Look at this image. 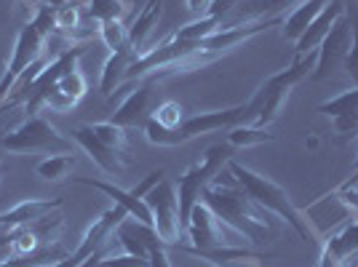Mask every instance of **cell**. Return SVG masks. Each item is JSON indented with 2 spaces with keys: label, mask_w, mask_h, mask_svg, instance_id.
Returning a JSON list of instances; mask_svg holds the SVG:
<instances>
[{
  "label": "cell",
  "mask_w": 358,
  "mask_h": 267,
  "mask_svg": "<svg viewBox=\"0 0 358 267\" xmlns=\"http://www.w3.org/2000/svg\"><path fill=\"white\" fill-rule=\"evenodd\" d=\"M201 203H206L233 233H238L241 238H246L252 243H262L270 236L268 217L262 214V208L257 206L249 195L241 190V185L227 187V185H214L211 182L201 193Z\"/></svg>",
  "instance_id": "6da1fadb"
},
{
  "label": "cell",
  "mask_w": 358,
  "mask_h": 267,
  "mask_svg": "<svg viewBox=\"0 0 358 267\" xmlns=\"http://www.w3.org/2000/svg\"><path fill=\"white\" fill-rule=\"evenodd\" d=\"M315 62H318V51H310V54L294 57L289 70L270 75L268 80L257 89V94L246 102V126L265 129L278 118L286 99H289V91L294 89L299 80H305L308 75H313Z\"/></svg>",
  "instance_id": "7a4b0ae2"
},
{
  "label": "cell",
  "mask_w": 358,
  "mask_h": 267,
  "mask_svg": "<svg viewBox=\"0 0 358 267\" xmlns=\"http://www.w3.org/2000/svg\"><path fill=\"white\" fill-rule=\"evenodd\" d=\"M227 168L233 171V177H236V182L241 185V190L249 195L262 211H270V214L281 217L302 240H315L308 219H305L302 211L292 203L289 193H286L278 182H273V179L265 177V174H257V171L246 168V166L238 164V161H233V158L227 161Z\"/></svg>",
  "instance_id": "3957f363"
},
{
  "label": "cell",
  "mask_w": 358,
  "mask_h": 267,
  "mask_svg": "<svg viewBox=\"0 0 358 267\" xmlns=\"http://www.w3.org/2000/svg\"><path fill=\"white\" fill-rule=\"evenodd\" d=\"M236 126H246V104H236V107H227V110L198 113L193 118H185L177 129H171V131L148 118V123H145V136H148L150 145H158V147H177V145H185V142H190V139H198V136H206V134H214V131H222V129H236Z\"/></svg>",
  "instance_id": "277c9868"
},
{
  "label": "cell",
  "mask_w": 358,
  "mask_h": 267,
  "mask_svg": "<svg viewBox=\"0 0 358 267\" xmlns=\"http://www.w3.org/2000/svg\"><path fill=\"white\" fill-rule=\"evenodd\" d=\"M3 147L14 155H62L73 152V139L59 134L43 115H30L3 136Z\"/></svg>",
  "instance_id": "5b68a950"
},
{
  "label": "cell",
  "mask_w": 358,
  "mask_h": 267,
  "mask_svg": "<svg viewBox=\"0 0 358 267\" xmlns=\"http://www.w3.org/2000/svg\"><path fill=\"white\" fill-rule=\"evenodd\" d=\"M233 158V145H214L206 150L203 161L193 168H187L177 182V198H179V222L187 227V219L193 214L195 203H201L203 187L211 185V179L222 171L227 161Z\"/></svg>",
  "instance_id": "8992f818"
},
{
  "label": "cell",
  "mask_w": 358,
  "mask_h": 267,
  "mask_svg": "<svg viewBox=\"0 0 358 267\" xmlns=\"http://www.w3.org/2000/svg\"><path fill=\"white\" fill-rule=\"evenodd\" d=\"M48 38H51V35H45L35 22H30V24L22 27L19 38H16L14 54H11V59H8V67H6L3 75H0V104L11 96L16 80H19V78L27 73L32 64L45 54Z\"/></svg>",
  "instance_id": "52a82bcc"
},
{
  "label": "cell",
  "mask_w": 358,
  "mask_h": 267,
  "mask_svg": "<svg viewBox=\"0 0 358 267\" xmlns=\"http://www.w3.org/2000/svg\"><path fill=\"white\" fill-rule=\"evenodd\" d=\"M145 201H148L150 211H152V227H155L158 238L164 240L166 246H177L182 236H185V227L179 222L177 185H171V182L164 179L161 185H155L145 195Z\"/></svg>",
  "instance_id": "ba28073f"
},
{
  "label": "cell",
  "mask_w": 358,
  "mask_h": 267,
  "mask_svg": "<svg viewBox=\"0 0 358 267\" xmlns=\"http://www.w3.org/2000/svg\"><path fill=\"white\" fill-rule=\"evenodd\" d=\"M62 217H54L51 219V214L43 217V219H38V222L32 224H24V227H16V230H8V236L3 238V246L8 249L11 257H24V254H35L45 249V246H51V243H57V236L62 233Z\"/></svg>",
  "instance_id": "9c48e42d"
},
{
  "label": "cell",
  "mask_w": 358,
  "mask_h": 267,
  "mask_svg": "<svg viewBox=\"0 0 358 267\" xmlns=\"http://www.w3.org/2000/svg\"><path fill=\"white\" fill-rule=\"evenodd\" d=\"M350 45H353V22L350 16L343 14L334 27L329 30V35L318 45V62H315L313 80H327L334 75L337 64H343L345 57L350 54Z\"/></svg>",
  "instance_id": "30bf717a"
},
{
  "label": "cell",
  "mask_w": 358,
  "mask_h": 267,
  "mask_svg": "<svg viewBox=\"0 0 358 267\" xmlns=\"http://www.w3.org/2000/svg\"><path fill=\"white\" fill-rule=\"evenodd\" d=\"M185 233H187V240H190L187 249H217V246H233L236 243L224 233V222L206 203H195Z\"/></svg>",
  "instance_id": "8fae6325"
},
{
  "label": "cell",
  "mask_w": 358,
  "mask_h": 267,
  "mask_svg": "<svg viewBox=\"0 0 358 267\" xmlns=\"http://www.w3.org/2000/svg\"><path fill=\"white\" fill-rule=\"evenodd\" d=\"M73 139L83 147V152L89 155L91 161L99 166L102 171H107L110 177H120L123 168L129 166V155H123V152H118V150L102 145V142L91 134L89 126H78V129L73 131Z\"/></svg>",
  "instance_id": "7c38bea8"
},
{
  "label": "cell",
  "mask_w": 358,
  "mask_h": 267,
  "mask_svg": "<svg viewBox=\"0 0 358 267\" xmlns=\"http://www.w3.org/2000/svg\"><path fill=\"white\" fill-rule=\"evenodd\" d=\"M155 80H161L158 73L150 75L139 89L131 91V94L123 99V104L113 113V118L110 120H113L115 126H123L126 131H129V129L145 126V123H148V107H150V99H152V86H155Z\"/></svg>",
  "instance_id": "4fadbf2b"
},
{
  "label": "cell",
  "mask_w": 358,
  "mask_h": 267,
  "mask_svg": "<svg viewBox=\"0 0 358 267\" xmlns=\"http://www.w3.org/2000/svg\"><path fill=\"white\" fill-rule=\"evenodd\" d=\"M115 240L123 246V252L126 254H131V257H142V259H150V252H152V249L166 246L164 240L158 238V233H155V227L136 222V219H131V217H126V219L118 224V230H115Z\"/></svg>",
  "instance_id": "5bb4252c"
},
{
  "label": "cell",
  "mask_w": 358,
  "mask_h": 267,
  "mask_svg": "<svg viewBox=\"0 0 358 267\" xmlns=\"http://www.w3.org/2000/svg\"><path fill=\"white\" fill-rule=\"evenodd\" d=\"M73 182L86 185V187H94V190H99V193H105L107 198H113V201H115V206L126 208L131 219L152 227V211H150L148 201H145V198H136L131 190H123V187L113 185V182H102V179H91V177H73Z\"/></svg>",
  "instance_id": "9a60e30c"
},
{
  "label": "cell",
  "mask_w": 358,
  "mask_h": 267,
  "mask_svg": "<svg viewBox=\"0 0 358 267\" xmlns=\"http://www.w3.org/2000/svg\"><path fill=\"white\" fill-rule=\"evenodd\" d=\"M86 89H89L86 86V75L80 70H73V73H67L51 86V91L43 96V107L54 110V113H70L86 96Z\"/></svg>",
  "instance_id": "2e32d148"
},
{
  "label": "cell",
  "mask_w": 358,
  "mask_h": 267,
  "mask_svg": "<svg viewBox=\"0 0 358 267\" xmlns=\"http://www.w3.org/2000/svg\"><path fill=\"white\" fill-rule=\"evenodd\" d=\"M343 14H348V8H345V0H329L327 6H324V11L315 16L313 24L308 27V30L302 32V38H299L297 48H294V57H302V54H310V51H318V45L321 41L329 35V30L334 27V22L340 19Z\"/></svg>",
  "instance_id": "e0dca14e"
},
{
  "label": "cell",
  "mask_w": 358,
  "mask_h": 267,
  "mask_svg": "<svg viewBox=\"0 0 358 267\" xmlns=\"http://www.w3.org/2000/svg\"><path fill=\"white\" fill-rule=\"evenodd\" d=\"M62 208V198H54V201H22L19 206H14L11 211H6V214H0V230H16V227H24V224H32L38 222V219H43L48 217L51 211H57Z\"/></svg>",
  "instance_id": "ac0fdd59"
},
{
  "label": "cell",
  "mask_w": 358,
  "mask_h": 267,
  "mask_svg": "<svg viewBox=\"0 0 358 267\" xmlns=\"http://www.w3.org/2000/svg\"><path fill=\"white\" fill-rule=\"evenodd\" d=\"M139 59V54H136L131 43L123 45L120 51H113L110 54V59L105 62V67H102V80H99V91H102V96H113V91H118L123 83H126V73H129V67Z\"/></svg>",
  "instance_id": "d6986e66"
},
{
  "label": "cell",
  "mask_w": 358,
  "mask_h": 267,
  "mask_svg": "<svg viewBox=\"0 0 358 267\" xmlns=\"http://www.w3.org/2000/svg\"><path fill=\"white\" fill-rule=\"evenodd\" d=\"M161 8H164V0H150L145 6V11L136 16V22L129 27V43H131V48L139 57L148 51V38L152 35L158 19H161Z\"/></svg>",
  "instance_id": "ffe728a7"
},
{
  "label": "cell",
  "mask_w": 358,
  "mask_h": 267,
  "mask_svg": "<svg viewBox=\"0 0 358 267\" xmlns=\"http://www.w3.org/2000/svg\"><path fill=\"white\" fill-rule=\"evenodd\" d=\"M327 3L329 0H302L297 8L284 19V38L286 41H294V43H297L299 38H302V32L308 30V27L313 24L315 16L324 11V6H327Z\"/></svg>",
  "instance_id": "44dd1931"
},
{
  "label": "cell",
  "mask_w": 358,
  "mask_h": 267,
  "mask_svg": "<svg viewBox=\"0 0 358 267\" xmlns=\"http://www.w3.org/2000/svg\"><path fill=\"white\" fill-rule=\"evenodd\" d=\"M73 252H67L62 243H51V246H45L41 252L35 254H24V257H11V259H6V262H0V267H51L62 262V259H67Z\"/></svg>",
  "instance_id": "7402d4cb"
},
{
  "label": "cell",
  "mask_w": 358,
  "mask_h": 267,
  "mask_svg": "<svg viewBox=\"0 0 358 267\" xmlns=\"http://www.w3.org/2000/svg\"><path fill=\"white\" fill-rule=\"evenodd\" d=\"M187 252L198 257V259H206L211 265H230V262H246V259H262L257 254L238 249V246H217V249H187Z\"/></svg>",
  "instance_id": "603a6c76"
},
{
  "label": "cell",
  "mask_w": 358,
  "mask_h": 267,
  "mask_svg": "<svg viewBox=\"0 0 358 267\" xmlns=\"http://www.w3.org/2000/svg\"><path fill=\"white\" fill-rule=\"evenodd\" d=\"M75 155L73 152H62V155H48L45 161L35 166V171H38V177L45 179V182H62L64 177H70L75 168Z\"/></svg>",
  "instance_id": "cb8c5ba5"
},
{
  "label": "cell",
  "mask_w": 358,
  "mask_h": 267,
  "mask_svg": "<svg viewBox=\"0 0 358 267\" xmlns=\"http://www.w3.org/2000/svg\"><path fill=\"white\" fill-rule=\"evenodd\" d=\"M89 129L102 145L118 150L123 155H129V134H126L123 126H115L113 120H105V123H89Z\"/></svg>",
  "instance_id": "d4e9b609"
},
{
  "label": "cell",
  "mask_w": 358,
  "mask_h": 267,
  "mask_svg": "<svg viewBox=\"0 0 358 267\" xmlns=\"http://www.w3.org/2000/svg\"><path fill=\"white\" fill-rule=\"evenodd\" d=\"M222 30V19H217V16H201V19H195L190 24H185V27H179L174 32V38L179 41H203V38H209L214 32Z\"/></svg>",
  "instance_id": "484cf974"
},
{
  "label": "cell",
  "mask_w": 358,
  "mask_h": 267,
  "mask_svg": "<svg viewBox=\"0 0 358 267\" xmlns=\"http://www.w3.org/2000/svg\"><path fill=\"white\" fill-rule=\"evenodd\" d=\"M275 134H268L265 129L257 126H236L227 134V145L233 147H252V145H262V142H273Z\"/></svg>",
  "instance_id": "4316f807"
},
{
  "label": "cell",
  "mask_w": 358,
  "mask_h": 267,
  "mask_svg": "<svg viewBox=\"0 0 358 267\" xmlns=\"http://www.w3.org/2000/svg\"><path fill=\"white\" fill-rule=\"evenodd\" d=\"M356 110H358V86L350 91H343L340 96H334V99H329V102L318 104V113L331 115V118H343V115H350V113H356Z\"/></svg>",
  "instance_id": "83f0119b"
},
{
  "label": "cell",
  "mask_w": 358,
  "mask_h": 267,
  "mask_svg": "<svg viewBox=\"0 0 358 267\" xmlns=\"http://www.w3.org/2000/svg\"><path fill=\"white\" fill-rule=\"evenodd\" d=\"M99 38L113 54V51H120L123 45H129V27L123 24V19H113V22L99 24Z\"/></svg>",
  "instance_id": "f1b7e54d"
},
{
  "label": "cell",
  "mask_w": 358,
  "mask_h": 267,
  "mask_svg": "<svg viewBox=\"0 0 358 267\" xmlns=\"http://www.w3.org/2000/svg\"><path fill=\"white\" fill-rule=\"evenodd\" d=\"M150 120H155L158 126H164V129H177L179 123L185 120V115H182V104L174 102V99H166L164 104H158L155 110H152V115H150Z\"/></svg>",
  "instance_id": "f546056e"
},
{
  "label": "cell",
  "mask_w": 358,
  "mask_h": 267,
  "mask_svg": "<svg viewBox=\"0 0 358 267\" xmlns=\"http://www.w3.org/2000/svg\"><path fill=\"white\" fill-rule=\"evenodd\" d=\"M86 11H89V16L96 24H105V22H113V19L123 16V6L118 0H89Z\"/></svg>",
  "instance_id": "4dcf8cb0"
},
{
  "label": "cell",
  "mask_w": 358,
  "mask_h": 267,
  "mask_svg": "<svg viewBox=\"0 0 358 267\" xmlns=\"http://www.w3.org/2000/svg\"><path fill=\"white\" fill-rule=\"evenodd\" d=\"M343 64L348 78L358 86V24H353V45H350V54L345 57Z\"/></svg>",
  "instance_id": "1f68e13d"
},
{
  "label": "cell",
  "mask_w": 358,
  "mask_h": 267,
  "mask_svg": "<svg viewBox=\"0 0 358 267\" xmlns=\"http://www.w3.org/2000/svg\"><path fill=\"white\" fill-rule=\"evenodd\" d=\"M102 265L105 267H150V259L131 257V254H120V257H105Z\"/></svg>",
  "instance_id": "d6a6232c"
},
{
  "label": "cell",
  "mask_w": 358,
  "mask_h": 267,
  "mask_svg": "<svg viewBox=\"0 0 358 267\" xmlns=\"http://www.w3.org/2000/svg\"><path fill=\"white\" fill-rule=\"evenodd\" d=\"M334 126H337V131L343 134L345 139L358 136V110L350 113V115H343V118H334Z\"/></svg>",
  "instance_id": "836d02e7"
},
{
  "label": "cell",
  "mask_w": 358,
  "mask_h": 267,
  "mask_svg": "<svg viewBox=\"0 0 358 267\" xmlns=\"http://www.w3.org/2000/svg\"><path fill=\"white\" fill-rule=\"evenodd\" d=\"M241 0H211L209 11H206V16H217V19H224L227 14H233L236 8H238Z\"/></svg>",
  "instance_id": "e575fe53"
},
{
  "label": "cell",
  "mask_w": 358,
  "mask_h": 267,
  "mask_svg": "<svg viewBox=\"0 0 358 267\" xmlns=\"http://www.w3.org/2000/svg\"><path fill=\"white\" fill-rule=\"evenodd\" d=\"M164 177H166V171H152V174H148V179H145L142 185H136L131 193H134L136 198H145L155 185H161V182H164Z\"/></svg>",
  "instance_id": "d590c367"
},
{
  "label": "cell",
  "mask_w": 358,
  "mask_h": 267,
  "mask_svg": "<svg viewBox=\"0 0 358 267\" xmlns=\"http://www.w3.org/2000/svg\"><path fill=\"white\" fill-rule=\"evenodd\" d=\"M150 267H171L169 257H166V246H158L150 252Z\"/></svg>",
  "instance_id": "8d00e7d4"
},
{
  "label": "cell",
  "mask_w": 358,
  "mask_h": 267,
  "mask_svg": "<svg viewBox=\"0 0 358 267\" xmlns=\"http://www.w3.org/2000/svg\"><path fill=\"white\" fill-rule=\"evenodd\" d=\"M211 0H187V8H190V14L195 16V19H201V16H206V11H209Z\"/></svg>",
  "instance_id": "74e56055"
},
{
  "label": "cell",
  "mask_w": 358,
  "mask_h": 267,
  "mask_svg": "<svg viewBox=\"0 0 358 267\" xmlns=\"http://www.w3.org/2000/svg\"><path fill=\"white\" fill-rule=\"evenodd\" d=\"M107 249H110V246H105V249H99V252H94V254L89 257V259L83 262V265H78V267H96V265H99V262H102V259L107 257Z\"/></svg>",
  "instance_id": "f35d334b"
},
{
  "label": "cell",
  "mask_w": 358,
  "mask_h": 267,
  "mask_svg": "<svg viewBox=\"0 0 358 267\" xmlns=\"http://www.w3.org/2000/svg\"><path fill=\"white\" fill-rule=\"evenodd\" d=\"M3 3H8V6H22V8H30L32 0H3Z\"/></svg>",
  "instance_id": "ab89813d"
},
{
  "label": "cell",
  "mask_w": 358,
  "mask_h": 267,
  "mask_svg": "<svg viewBox=\"0 0 358 267\" xmlns=\"http://www.w3.org/2000/svg\"><path fill=\"white\" fill-rule=\"evenodd\" d=\"M3 152H6V147H3V136H0V158H3Z\"/></svg>",
  "instance_id": "60d3db41"
},
{
  "label": "cell",
  "mask_w": 358,
  "mask_h": 267,
  "mask_svg": "<svg viewBox=\"0 0 358 267\" xmlns=\"http://www.w3.org/2000/svg\"><path fill=\"white\" fill-rule=\"evenodd\" d=\"M353 171H358V161H356V166H353Z\"/></svg>",
  "instance_id": "b9f144b4"
},
{
  "label": "cell",
  "mask_w": 358,
  "mask_h": 267,
  "mask_svg": "<svg viewBox=\"0 0 358 267\" xmlns=\"http://www.w3.org/2000/svg\"><path fill=\"white\" fill-rule=\"evenodd\" d=\"M343 267H353V265H350V262H348V265H343Z\"/></svg>",
  "instance_id": "7bdbcfd3"
},
{
  "label": "cell",
  "mask_w": 358,
  "mask_h": 267,
  "mask_svg": "<svg viewBox=\"0 0 358 267\" xmlns=\"http://www.w3.org/2000/svg\"><path fill=\"white\" fill-rule=\"evenodd\" d=\"M313 267H321V265H313Z\"/></svg>",
  "instance_id": "ee69618b"
}]
</instances>
